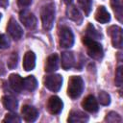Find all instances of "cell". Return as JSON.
<instances>
[{"mask_svg": "<svg viewBox=\"0 0 123 123\" xmlns=\"http://www.w3.org/2000/svg\"><path fill=\"white\" fill-rule=\"evenodd\" d=\"M32 4V0H17V5L20 8H27Z\"/></svg>", "mask_w": 123, "mask_h": 123, "instance_id": "30", "label": "cell"}, {"mask_svg": "<svg viewBox=\"0 0 123 123\" xmlns=\"http://www.w3.org/2000/svg\"><path fill=\"white\" fill-rule=\"evenodd\" d=\"M9 83L15 92L19 93L23 90V79L18 74H11L9 77Z\"/></svg>", "mask_w": 123, "mask_h": 123, "instance_id": "13", "label": "cell"}, {"mask_svg": "<svg viewBox=\"0 0 123 123\" xmlns=\"http://www.w3.org/2000/svg\"><path fill=\"white\" fill-rule=\"evenodd\" d=\"M108 33L111 38V43L115 48H122L123 45V33L122 29L116 25H112L108 29Z\"/></svg>", "mask_w": 123, "mask_h": 123, "instance_id": "5", "label": "cell"}, {"mask_svg": "<svg viewBox=\"0 0 123 123\" xmlns=\"http://www.w3.org/2000/svg\"><path fill=\"white\" fill-rule=\"evenodd\" d=\"M37 86V81L34 76H28L23 79V89L34 91Z\"/></svg>", "mask_w": 123, "mask_h": 123, "instance_id": "21", "label": "cell"}, {"mask_svg": "<svg viewBox=\"0 0 123 123\" xmlns=\"http://www.w3.org/2000/svg\"><path fill=\"white\" fill-rule=\"evenodd\" d=\"M65 4H67V5H69V4H71V2L73 1V0H62Z\"/></svg>", "mask_w": 123, "mask_h": 123, "instance_id": "31", "label": "cell"}, {"mask_svg": "<svg viewBox=\"0 0 123 123\" xmlns=\"http://www.w3.org/2000/svg\"><path fill=\"white\" fill-rule=\"evenodd\" d=\"M82 107L85 111H88V112H96L98 111V103H97V100L95 99V97L93 95H88L86 96L83 102H82Z\"/></svg>", "mask_w": 123, "mask_h": 123, "instance_id": "11", "label": "cell"}, {"mask_svg": "<svg viewBox=\"0 0 123 123\" xmlns=\"http://www.w3.org/2000/svg\"><path fill=\"white\" fill-rule=\"evenodd\" d=\"M87 120H88V116L85 112H82L80 111H72L69 113V116L67 118V121L72 123H75V122L84 123V122H86Z\"/></svg>", "mask_w": 123, "mask_h": 123, "instance_id": "16", "label": "cell"}, {"mask_svg": "<svg viewBox=\"0 0 123 123\" xmlns=\"http://www.w3.org/2000/svg\"><path fill=\"white\" fill-rule=\"evenodd\" d=\"M83 43L86 47V52L89 57H91L94 60H101L103 58L104 50L102 45L98 41L86 36L83 37Z\"/></svg>", "mask_w": 123, "mask_h": 123, "instance_id": "2", "label": "cell"}, {"mask_svg": "<svg viewBox=\"0 0 123 123\" xmlns=\"http://www.w3.org/2000/svg\"><path fill=\"white\" fill-rule=\"evenodd\" d=\"M21 113L25 121L27 122H34L38 116V111L37 110L30 105H24L21 109Z\"/></svg>", "mask_w": 123, "mask_h": 123, "instance_id": "10", "label": "cell"}, {"mask_svg": "<svg viewBox=\"0 0 123 123\" xmlns=\"http://www.w3.org/2000/svg\"><path fill=\"white\" fill-rule=\"evenodd\" d=\"M95 19L100 22V23H108L111 20V15L108 12V11L106 10V8L104 6H100L98 7L96 12H95Z\"/></svg>", "mask_w": 123, "mask_h": 123, "instance_id": "17", "label": "cell"}, {"mask_svg": "<svg viewBox=\"0 0 123 123\" xmlns=\"http://www.w3.org/2000/svg\"><path fill=\"white\" fill-rule=\"evenodd\" d=\"M9 40L7 37L3 34H0V49H6L9 47Z\"/></svg>", "mask_w": 123, "mask_h": 123, "instance_id": "29", "label": "cell"}, {"mask_svg": "<svg viewBox=\"0 0 123 123\" xmlns=\"http://www.w3.org/2000/svg\"><path fill=\"white\" fill-rule=\"evenodd\" d=\"M0 19H1V13H0Z\"/></svg>", "mask_w": 123, "mask_h": 123, "instance_id": "32", "label": "cell"}, {"mask_svg": "<svg viewBox=\"0 0 123 123\" xmlns=\"http://www.w3.org/2000/svg\"><path fill=\"white\" fill-rule=\"evenodd\" d=\"M36 66V55L32 51L26 52L23 58V68L26 71L33 70Z\"/></svg>", "mask_w": 123, "mask_h": 123, "instance_id": "14", "label": "cell"}, {"mask_svg": "<svg viewBox=\"0 0 123 123\" xmlns=\"http://www.w3.org/2000/svg\"><path fill=\"white\" fill-rule=\"evenodd\" d=\"M84 90V82L80 76H71L68 81L67 94L70 98H78Z\"/></svg>", "mask_w": 123, "mask_h": 123, "instance_id": "3", "label": "cell"}, {"mask_svg": "<svg viewBox=\"0 0 123 123\" xmlns=\"http://www.w3.org/2000/svg\"><path fill=\"white\" fill-rule=\"evenodd\" d=\"M62 67L64 70H69L70 68H72L74 66V62H75V59H74V55L72 52L69 51H64L62 53Z\"/></svg>", "mask_w": 123, "mask_h": 123, "instance_id": "12", "label": "cell"}, {"mask_svg": "<svg viewBox=\"0 0 123 123\" xmlns=\"http://www.w3.org/2000/svg\"><path fill=\"white\" fill-rule=\"evenodd\" d=\"M19 18H20V21L23 23V25L27 29L32 30L37 26V17H36V15L33 12H31L27 10H23V11L20 12Z\"/></svg>", "mask_w": 123, "mask_h": 123, "instance_id": "8", "label": "cell"}, {"mask_svg": "<svg viewBox=\"0 0 123 123\" xmlns=\"http://www.w3.org/2000/svg\"><path fill=\"white\" fill-rule=\"evenodd\" d=\"M98 99L100 104L103 106H108L111 103V96L106 91H100L98 95Z\"/></svg>", "mask_w": 123, "mask_h": 123, "instance_id": "25", "label": "cell"}, {"mask_svg": "<svg viewBox=\"0 0 123 123\" xmlns=\"http://www.w3.org/2000/svg\"><path fill=\"white\" fill-rule=\"evenodd\" d=\"M59 42L61 47L70 48L74 44V35L70 28L62 26L59 31Z\"/></svg>", "mask_w": 123, "mask_h": 123, "instance_id": "4", "label": "cell"}, {"mask_svg": "<svg viewBox=\"0 0 123 123\" xmlns=\"http://www.w3.org/2000/svg\"><path fill=\"white\" fill-rule=\"evenodd\" d=\"M21 119L16 113H7L5 118L3 119V122H8V123H19Z\"/></svg>", "mask_w": 123, "mask_h": 123, "instance_id": "26", "label": "cell"}, {"mask_svg": "<svg viewBox=\"0 0 123 123\" xmlns=\"http://www.w3.org/2000/svg\"><path fill=\"white\" fill-rule=\"evenodd\" d=\"M7 31L14 40H19L23 36V30L14 18H11L9 20V23L7 25Z\"/></svg>", "mask_w": 123, "mask_h": 123, "instance_id": "7", "label": "cell"}, {"mask_svg": "<svg viewBox=\"0 0 123 123\" xmlns=\"http://www.w3.org/2000/svg\"><path fill=\"white\" fill-rule=\"evenodd\" d=\"M17 60H18L17 54H16V53H12V54L10 56L9 60H8V67L11 68V69L14 68V67L17 65Z\"/></svg>", "mask_w": 123, "mask_h": 123, "instance_id": "27", "label": "cell"}, {"mask_svg": "<svg viewBox=\"0 0 123 123\" xmlns=\"http://www.w3.org/2000/svg\"><path fill=\"white\" fill-rule=\"evenodd\" d=\"M2 103H3V106L5 107V109L11 111H16L17 109V106H18V102L17 100L12 96V95H5L2 97Z\"/></svg>", "mask_w": 123, "mask_h": 123, "instance_id": "18", "label": "cell"}, {"mask_svg": "<svg viewBox=\"0 0 123 123\" xmlns=\"http://www.w3.org/2000/svg\"><path fill=\"white\" fill-rule=\"evenodd\" d=\"M122 66H118L116 71H115V78H114V82H115V86H120L122 85Z\"/></svg>", "mask_w": 123, "mask_h": 123, "instance_id": "28", "label": "cell"}, {"mask_svg": "<svg viewBox=\"0 0 123 123\" xmlns=\"http://www.w3.org/2000/svg\"><path fill=\"white\" fill-rule=\"evenodd\" d=\"M78 4L85 12V14L87 16L92 9V0H78Z\"/></svg>", "mask_w": 123, "mask_h": 123, "instance_id": "22", "label": "cell"}, {"mask_svg": "<svg viewBox=\"0 0 123 123\" xmlns=\"http://www.w3.org/2000/svg\"><path fill=\"white\" fill-rule=\"evenodd\" d=\"M62 107L63 103L58 96H51L46 103V109L51 114H59L62 111Z\"/></svg>", "mask_w": 123, "mask_h": 123, "instance_id": "9", "label": "cell"}, {"mask_svg": "<svg viewBox=\"0 0 123 123\" xmlns=\"http://www.w3.org/2000/svg\"><path fill=\"white\" fill-rule=\"evenodd\" d=\"M59 67V56L57 54H51L47 59L45 62V71L48 73L54 72Z\"/></svg>", "mask_w": 123, "mask_h": 123, "instance_id": "15", "label": "cell"}, {"mask_svg": "<svg viewBox=\"0 0 123 123\" xmlns=\"http://www.w3.org/2000/svg\"><path fill=\"white\" fill-rule=\"evenodd\" d=\"M111 6L115 13L116 18L122 22L123 20V0H111Z\"/></svg>", "mask_w": 123, "mask_h": 123, "instance_id": "20", "label": "cell"}, {"mask_svg": "<svg viewBox=\"0 0 123 123\" xmlns=\"http://www.w3.org/2000/svg\"><path fill=\"white\" fill-rule=\"evenodd\" d=\"M66 14H67V17L75 22H77L78 24H81L83 18H82V15L79 12V10L74 6V5H69L68 8L66 9Z\"/></svg>", "mask_w": 123, "mask_h": 123, "instance_id": "19", "label": "cell"}, {"mask_svg": "<svg viewBox=\"0 0 123 123\" xmlns=\"http://www.w3.org/2000/svg\"><path fill=\"white\" fill-rule=\"evenodd\" d=\"M40 18L43 29L46 31L51 30L55 20V6L53 3H47L42 6L40 10Z\"/></svg>", "mask_w": 123, "mask_h": 123, "instance_id": "1", "label": "cell"}, {"mask_svg": "<svg viewBox=\"0 0 123 123\" xmlns=\"http://www.w3.org/2000/svg\"><path fill=\"white\" fill-rule=\"evenodd\" d=\"M105 121L110 122V123H117V122H121V117L117 112L111 111L105 117Z\"/></svg>", "mask_w": 123, "mask_h": 123, "instance_id": "24", "label": "cell"}, {"mask_svg": "<svg viewBox=\"0 0 123 123\" xmlns=\"http://www.w3.org/2000/svg\"><path fill=\"white\" fill-rule=\"evenodd\" d=\"M62 78L59 74H52L48 75L44 78V86L51 91L57 92L62 87Z\"/></svg>", "mask_w": 123, "mask_h": 123, "instance_id": "6", "label": "cell"}, {"mask_svg": "<svg viewBox=\"0 0 123 123\" xmlns=\"http://www.w3.org/2000/svg\"><path fill=\"white\" fill-rule=\"evenodd\" d=\"M86 37H90V38H93V39H96V38L101 37L102 36H101V34L94 28V26H93L91 23H89V24L87 25V27H86Z\"/></svg>", "mask_w": 123, "mask_h": 123, "instance_id": "23", "label": "cell"}]
</instances>
